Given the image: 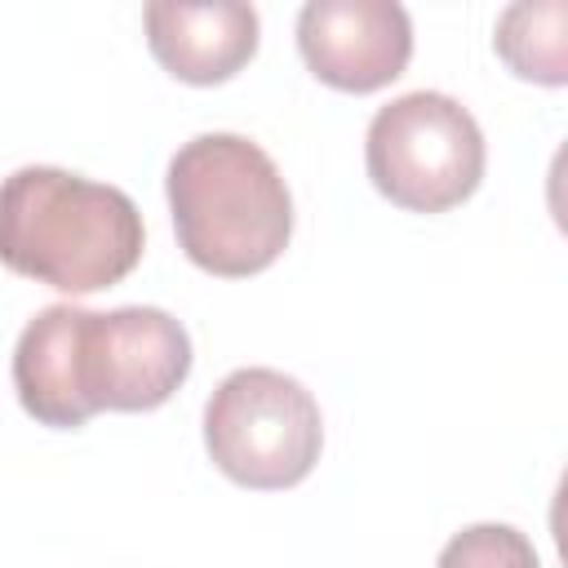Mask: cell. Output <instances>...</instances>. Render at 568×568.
Masks as SVG:
<instances>
[{"label":"cell","mask_w":568,"mask_h":568,"mask_svg":"<svg viewBox=\"0 0 568 568\" xmlns=\"http://www.w3.org/2000/svg\"><path fill=\"white\" fill-rule=\"evenodd\" d=\"M568 4L564 0H524L501 9L493 49L497 58L532 84L559 89L568 80Z\"/></svg>","instance_id":"8"},{"label":"cell","mask_w":568,"mask_h":568,"mask_svg":"<svg viewBox=\"0 0 568 568\" xmlns=\"http://www.w3.org/2000/svg\"><path fill=\"white\" fill-rule=\"evenodd\" d=\"M191 373V337L160 306L84 311L71 302L27 320L13 390L40 426L75 430L93 413H151Z\"/></svg>","instance_id":"1"},{"label":"cell","mask_w":568,"mask_h":568,"mask_svg":"<svg viewBox=\"0 0 568 568\" xmlns=\"http://www.w3.org/2000/svg\"><path fill=\"white\" fill-rule=\"evenodd\" d=\"M297 49L328 89L373 93L404 75L413 22L395 0H311L297 13Z\"/></svg>","instance_id":"6"},{"label":"cell","mask_w":568,"mask_h":568,"mask_svg":"<svg viewBox=\"0 0 568 568\" xmlns=\"http://www.w3.org/2000/svg\"><path fill=\"white\" fill-rule=\"evenodd\" d=\"M435 568H541L532 541L510 524H470L439 550Z\"/></svg>","instance_id":"9"},{"label":"cell","mask_w":568,"mask_h":568,"mask_svg":"<svg viewBox=\"0 0 568 568\" xmlns=\"http://www.w3.org/2000/svg\"><path fill=\"white\" fill-rule=\"evenodd\" d=\"M142 213L106 182L27 164L0 182V262L62 293H98L142 262Z\"/></svg>","instance_id":"2"},{"label":"cell","mask_w":568,"mask_h":568,"mask_svg":"<svg viewBox=\"0 0 568 568\" xmlns=\"http://www.w3.org/2000/svg\"><path fill=\"white\" fill-rule=\"evenodd\" d=\"M204 448L213 466L244 488L302 484L324 448L315 395L280 368H235L204 404Z\"/></svg>","instance_id":"4"},{"label":"cell","mask_w":568,"mask_h":568,"mask_svg":"<svg viewBox=\"0 0 568 568\" xmlns=\"http://www.w3.org/2000/svg\"><path fill=\"white\" fill-rule=\"evenodd\" d=\"M364 164L390 204L444 213L475 195L484 178V133L457 98L417 89L377 106L364 138Z\"/></svg>","instance_id":"5"},{"label":"cell","mask_w":568,"mask_h":568,"mask_svg":"<svg viewBox=\"0 0 568 568\" xmlns=\"http://www.w3.org/2000/svg\"><path fill=\"white\" fill-rule=\"evenodd\" d=\"M182 253L222 280L266 271L293 235V195L275 160L240 133H200L164 178Z\"/></svg>","instance_id":"3"},{"label":"cell","mask_w":568,"mask_h":568,"mask_svg":"<svg viewBox=\"0 0 568 568\" xmlns=\"http://www.w3.org/2000/svg\"><path fill=\"white\" fill-rule=\"evenodd\" d=\"M142 22L155 62L182 84H222L257 53V9L240 0H155L142 9Z\"/></svg>","instance_id":"7"}]
</instances>
